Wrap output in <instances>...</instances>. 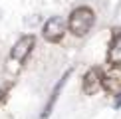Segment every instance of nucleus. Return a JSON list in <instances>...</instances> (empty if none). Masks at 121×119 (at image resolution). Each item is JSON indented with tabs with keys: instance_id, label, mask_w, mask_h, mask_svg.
I'll list each match as a JSON object with an SVG mask.
<instances>
[{
	"instance_id": "nucleus-3",
	"label": "nucleus",
	"mask_w": 121,
	"mask_h": 119,
	"mask_svg": "<svg viewBox=\"0 0 121 119\" xmlns=\"http://www.w3.org/2000/svg\"><path fill=\"white\" fill-rule=\"evenodd\" d=\"M64 34H65V22L60 16H52L42 28V36L46 38L48 42H52V44L60 42V40L64 38Z\"/></svg>"
},
{
	"instance_id": "nucleus-4",
	"label": "nucleus",
	"mask_w": 121,
	"mask_h": 119,
	"mask_svg": "<svg viewBox=\"0 0 121 119\" xmlns=\"http://www.w3.org/2000/svg\"><path fill=\"white\" fill-rule=\"evenodd\" d=\"M101 85L107 89L109 93L119 95L121 93V64L119 66H113L111 72H109L105 77H101Z\"/></svg>"
},
{
	"instance_id": "nucleus-1",
	"label": "nucleus",
	"mask_w": 121,
	"mask_h": 119,
	"mask_svg": "<svg viewBox=\"0 0 121 119\" xmlns=\"http://www.w3.org/2000/svg\"><path fill=\"white\" fill-rule=\"evenodd\" d=\"M93 24H95V14H93V10H89L85 6L75 8L73 12L69 14V20H68L69 32H72L73 36H78V38L87 36L89 30L93 28Z\"/></svg>"
},
{
	"instance_id": "nucleus-2",
	"label": "nucleus",
	"mask_w": 121,
	"mask_h": 119,
	"mask_svg": "<svg viewBox=\"0 0 121 119\" xmlns=\"http://www.w3.org/2000/svg\"><path fill=\"white\" fill-rule=\"evenodd\" d=\"M34 44H36V38H34V36H22L12 46V50H10V62L24 64V62H26V58L32 54Z\"/></svg>"
},
{
	"instance_id": "nucleus-8",
	"label": "nucleus",
	"mask_w": 121,
	"mask_h": 119,
	"mask_svg": "<svg viewBox=\"0 0 121 119\" xmlns=\"http://www.w3.org/2000/svg\"><path fill=\"white\" fill-rule=\"evenodd\" d=\"M2 97H4V91H2V87H0V101H2Z\"/></svg>"
},
{
	"instance_id": "nucleus-7",
	"label": "nucleus",
	"mask_w": 121,
	"mask_h": 119,
	"mask_svg": "<svg viewBox=\"0 0 121 119\" xmlns=\"http://www.w3.org/2000/svg\"><path fill=\"white\" fill-rule=\"evenodd\" d=\"M107 62L111 66H119L121 64V34L113 36V42L109 46V52H107Z\"/></svg>"
},
{
	"instance_id": "nucleus-5",
	"label": "nucleus",
	"mask_w": 121,
	"mask_h": 119,
	"mask_svg": "<svg viewBox=\"0 0 121 119\" xmlns=\"http://www.w3.org/2000/svg\"><path fill=\"white\" fill-rule=\"evenodd\" d=\"M101 87V72L97 68H91L87 73L83 76V93L87 95H95Z\"/></svg>"
},
{
	"instance_id": "nucleus-6",
	"label": "nucleus",
	"mask_w": 121,
	"mask_h": 119,
	"mask_svg": "<svg viewBox=\"0 0 121 119\" xmlns=\"http://www.w3.org/2000/svg\"><path fill=\"white\" fill-rule=\"evenodd\" d=\"M69 73H72V69H68V72L64 73V77L60 79V81L54 85V89H52V95H50V101L46 103V107H44V111H42V117L40 119H46L50 113H52V109H54V105H56V101H58V95H60V91H62V87L65 85V79L69 77Z\"/></svg>"
}]
</instances>
